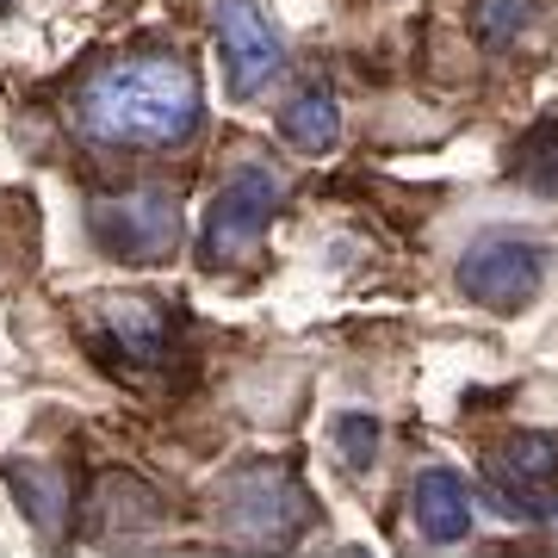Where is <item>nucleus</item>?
I'll return each mask as SVG.
<instances>
[{
    "instance_id": "obj_5",
    "label": "nucleus",
    "mask_w": 558,
    "mask_h": 558,
    "mask_svg": "<svg viewBox=\"0 0 558 558\" xmlns=\"http://www.w3.org/2000/svg\"><path fill=\"white\" fill-rule=\"evenodd\" d=\"M539 274H546V255L521 236H484L465 248L459 260V292L484 311H521V304L539 292Z\"/></svg>"
},
{
    "instance_id": "obj_12",
    "label": "nucleus",
    "mask_w": 558,
    "mask_h": 558,
    "mask_svg": "<svg viewBox=\"0 0 558 558\" xmlns=\"http://www.w3.org/2000/svg\"><path fill=\"white\" fill-rule=\"evenodd\" d=\"M527 13H534V0H472V32H478L490 50H502V44L521 38Z\"/></svg>"
},
{
    "instance_id": "obj_4",
    "label": "nucleus",
    "mask_w": 558,
    "mask_h": 558,
    "mask_svg": "<svg viewBox=\"0 0 558 558\" xmlns=\"http://www.w3.org/2000/svg\"><path fill=\"white\" fill-rule=\"evenodd\" d=\"M87 230L100 242L106 255L137 260V267H156V260L174 255L180 242V211L168 193L143 186V193H124V199H100L87 211Z\"/></svg>"
},
{
    "instance_id": "obj_1",
    "label": "nucleus",
    "mask_w": 558,
    "mask_h": 558,
    "mask_svg": "<svg viewBox=\"0 0 558 558\" xmlns=\"http://www.w3.org/2000/svg\"><path fill=\"white\" fill-rule=\"evenodd\" d=\"M81 131L106 149H180L199 131V81L174 57H124L87 81Z\"/></svg>"
},
{
    "instance_id": "obj_6",
    "label": "nucleus",
    "mask_w": 558,
    "mask_h": 558,
    "mask_svg": "<svg viewBox=\"0 0 558 558\" xmlns=\"http://www.w3.org/2000/svg\"><path fill=\"white\" fill-rule=\"evenodd\" d=\"M218 50H223V87L230 100H255L260 87L286 69L274 25L255 0H218Z\"/></svg>"
},
{
    "instance_id": "obj_2",
    "label": "nucleus",
    "mask_w": 558,
    "mask_h": 558,
    "mask_svg": "<svg viewBox=\"0 0 558 558\" xmlns=\"http://www.w3.org/2000/svg\"><path fill=\"white\" fill-rule=\"evenodd\" d=\"M279 174L274 168H260V161H242L236 174L218 186V199L205 211V260L223 267V260H242L255 255L260 236H267V223H274V205H279Z\"/></svg>"
},
{
    "instance_id": "obj_8",
    "label": "nucleus",
    "mask_w": 558,
    "mask_h": 558,
    "mask_svg": "<svg viewBox=\"0 0 558 558\" xmlns=\"http://www.w3.org/2000/svg\"><path fill=\"white\" fill-rule=\"evenodd\" d=\"M416 527L435 546H453V539L472 534V490L453 465H428L416 478Z\"/></svg>"
},
{
    "instance_id": "obj_10",
    "label": "nucleus",
    "mask_w": 558,
    "mask_h": 558,
    "mask_svg": "<svg viewBox=\"0 0 558 558\" xmlns=\"http://www.w3.org/2000/svg\"><path fill=\"white\" fill-rule=\"evenodd\" d=\"M7 484H13V497H20V509L32 515V527H44V534H62L69 484H62V472H57V465H38V459H25V465H7Z\"/></svg>"
},
{
    "instance_id": "obj_13",
    "label": "nucleus",
    "mask_w": 558,
    "mask_h": 558,
    "mask_svg": "<svg viewBox=\"0 0 558 558\" xmlns=\"http://www.w3.org/2000/svg\"><path fill=\"white\" fill-rule=\"evenodd\" d=\"M336 447H341V459H348L354 472H366L373 453H379V422L373 416H341L336 422Z\"/></svg>"
},
{
    "instance_id": "obj_7",
    "label": "nucleus",
    "mask_w": 558,
    "mask_h": 558,
    "mask_svg": "<svg viewBox=\"0 0 558 558\" xmlns=\"http://www.w3.org/2000/svg\"><path fill=\"white\" fill-rule=\"evenodd\" d=\"M497 484H502V497L515 502V515H546V509H558V502H553V484H558V440L521 435L515 447L497 459Z\"/></svg>"
},
{
    "instance_id": "obj_11",
    "label": "nucleus",
    "mask_w": 558,
    "mask_h": 558,
    "mask_svg": "<svg viewBox=\"0 0 558 558\" xmlns=\"http://www.w3.org/2000/svg\"><path fill=\"white\" fill-rule=\"evenodd\" d=\"M279 131H286V143H292V149L323 156V149H336V137H341V112H336V100H329L323 87H311V94H299V100L286 106Z\"/></svg>"
},
{
    "instance_id": "obj_9",
    "label": "nucleus",
    "mask_w": 558,
    "mask_h": 558,
    "mask_svg": "<svg viewBox=\"0 0 558 558\" xmlns=\"http://www.w3.org/2000/svg\"><path fill=\"white\" fill-rule=\"evenodd\" d=\"M100 323H106V336L119 341L124 360L156 366V360L168 354V317H161L149 299H106L100 304Z\"/></svg>"
},
{
    "instance_id": "obj_3",
    "label": "nucleus",
    "mask_w": 558,
    "mask_h": 558,
    "mask_svg": "<svg viewBox=\"0 0 558 558\" xmlns=\"http://www.w3.org/2000/svg\"><path fill=\"white\" fill-rule=\"evenodd\" d=\"M218 515L242 546H286V539L311 521V502H304V490L286 478V472L255 465V472H236V478L223 484Z\"/></svg>"
}]
</instances>
